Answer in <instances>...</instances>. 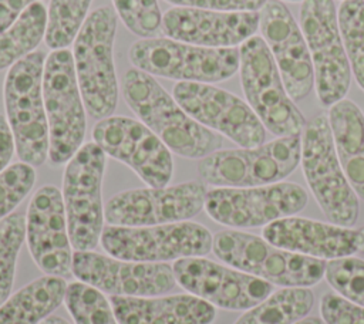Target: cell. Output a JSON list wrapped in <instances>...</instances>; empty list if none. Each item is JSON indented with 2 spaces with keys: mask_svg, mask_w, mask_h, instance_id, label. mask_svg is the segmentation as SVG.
I'll list each match as a JSON object with an SVG mask.
<instances>
[{
  "mask_svg": "<svg viewBox=\"0 0 364 324\" xmlns=\"http://www.w3.org/2000/svg\"><path fill=\"white\" fill-rule=\"evenodd\" d=\"M121 91L139 121L176 155L202 159L220 149L222 138L191 118L154 75L129 68L122 75Z\"/></svg>",
  "mask_w": 364,
  "mask_h": 324,
  "instance_id": "cell-1",
  "label": "cell"
},
{
  "mask_svg": "<svg viewBox=\"0 0 364 324\" xmlns=\"http://www.w3.org/2000/svg\"><path fill=\"white\" fill-rule=\"evenodd\" d=\"M44 51H33L13 64L3 85L6 119L21 162L43 165L48 158L50 135L43 99Z\"/></svg>",
  "mask_w": 364,
  "mask_h": 324,
  "instance_id": "cell-2",
  "label": "cell"
},
{
  "mask_svg": "<svg viewBox=\"0 0 364 324\" xmlns=\"http://www.w3.org/2000/svg\"><path fill=\"white\" fill-rule=\"evenodd\" d=\"M118 14L109 6L92 10L74 40V68L87 112L94 119L111 117L118 101L114 40Z\"/></svg>",
  "mask_w": 364,
  "mask_h": 324,
  "instance_id": "cell-3",
  "label": "cell"
},
{
  "mask_svg": "<svg viewBox=\"0 0 364 324\" xmlns=\"http://www.w3.org/2000/svg\"><path fill=\"white\" fill-rule=\"evenodd\" d=\"M212 250L225 264L282 287H311L326 273L327 261L287 252L242 230L213 236Z\"/></svg>",
  "mask_w": 364,
  "mask_h": 324,
  "instance_id": "cell-4",
  "label": "cell"
},
{
  "mask_svg": "<svg viewBox=\"0 0 364 324\" xmlns=\"http://www.w3.org/2000/svg\"><path fill=\"white\" fill-rule=\"evenodd\" d=\"M301 136H280L252 148L218 149L202 158L198 173L215 188H253L282 182L300 163Z\"/></svg>",
  "mask_w": 364,
  "mask_h": 324,
  "instance_id": "cell-5",
  "label": "cell"
},
{
  "mask_svg": "<svg viewBox=\"0 0 364 324\" xmlns=\"http://www.w3.org/2000/svg\"><path fill=\"white\" fill-rule=\"evenodd\" d=\"M300 163L306 182L326 217L340 226L358 219V196L338 161L328 115L313 117L303 129Z\"/></svg>",
  "mask_w": 364,
  "mask_h": 324,
  "instance_id": "cell-6",
  "label": "cell"
},
{
  "mask_svg": "<svg viewBox=\"0 0 364 324\" xmlns=\"http://www.w3.org/2000/svg\"><path fill=\"white\" fill-rule=\"evenodd\" d=\"M132 65L178 82H220L239 71L236 47H202L172 38H141L129 48Z\"/></svg>",
  "mask_w": 364,
  "mask_h": 324,
  "instance_id": "cell-7",
  "label": "cell"
},
{
  "mask_svg": "<svg viewBox=\"0 0 364 324\" xmlns=\"http://www.w3.org/2000/svg\"><path fill=\"white\" fill-rule=\"evenodd\" d=\"M239 72L247 104L264 128L280 136L300 135L303 114L289 97L266 41L253 36L239 48Z\"/></svg>",
  "mask_w": 364,
  "mask_h": 324,
  "instance_id": "cell-8",
  "label": "cell"
},
{
  "mask_svg": "<svg viewBox=\"0 0 364 324\" xmlns=\"http://www.w3.org/2000/svg\"><path fill=\"white\" fill-rule=\"evenodd\" d=\"M43 99L48 122L53 165L67 163L82 146L85 136V105L78 88L73 53L54 50L46 58Z\"/></svg>",
  "mask_w": 364,
  "mask_h": 324,
  "instance_id": "cell-9",
  "label": "cell"
},
{
  "mask_svg": "<svg viewBox=\"0 0 364 324\" xmlns=\"http://www.w3.org/2000/svg\"><path fill=\"white\" fill-rule=\"evenodd\" d=\"M100 244L121 260L166 263L208 254L213 236L203 225L188 220L139 227L108 225L102 229Z\"/></svg>",
  "mask_w": 364,
  "mask_h": 324,
  "instance_id": "cell-10",
  "label": "cell"
},
{
  "mask_svg": "<svg viewBox=\"0 0 364 324\" xmlns=\"http://www.w3.org/2000/svg\"><path fill=\"white\" fill-rule=\"evenodd\" d=\"M105 152L87 142L67 162L63 176V200L71 246L94 250L104 229L102 176Z\"/></svg>",
  "mask_w": 364,
  "mask_h": 324,
  "instance_id": "cell-11",
  "label": "cell"
},
{
  "mask_svg": "<svg viewBox=\"0 0 364 324\" xmlns=\"http://www.w3.org/2000/svg\"><path fill=\"white\" fill-rule=\"evenodd\" d=\"M300 28L311 57L318 101L324 107H331L344 99L351 81L334 1L303 0Z\"/></svg>",
  "mask_w": 364,
  "mask_h": 324,
  "instance_id": "cell-12",
  "label": "cell"
},
{
  "mask_svg": "<svg viewBox=\"0 0 364 324\" xmlns=\"http://www.w3.org/2000/svg\"><path fill=\"white\" fill-rule=\"evenodd\" d=\"M307 205L306 190L291 182L253 188H213L206 192L205 210L215 222L232 229L266 226L294 216Z\"/></svg>",
  "mask_w": 364,
  "mask_h": 324,
  "instance_id": "cell-13",
  "label": "cell"
},
{
  "mask_svg": "<svg viewBox=\"0 0 364 324\" xmlns=\"http://www.w3.org/2000/svg\"><path fill=\"white\" fill-rule=\"evenodd\" d=\"M206 192V185L198 180L129 189L107 202L104 216L108 225L129 227L185 222L205 207Z\"/></svg>",
  "mask_w": 364,
  "mask_h": 324,
  "instance_id": "cell-14",
  "label": "cell"
},
{
  "mask_svg": "<svg viewBox=\"0 0 364 324\" xmlns=\"http://www.w3.org/2000/svg\"><path fill=\"white\" fill-rule=\"evenodd\" d=\"M172 97L196 122L242 148L264 142V126L250 105L226 90L205 82L182 81L173 85Z\"/></svg>",
  "mask_w": 364,
  "mask_h": 324,
  "instance_id": "cell-15",
  "label": "cell"
},
{
  "mask_svg": "<svg viewBox=\"0 0 364 324\" xmlns=\"http://www.w3.org/2000/svg\"><path fill=\"white\" fill-rule=\"evenodd\" d=\"M94 142L105 155L125 163L148 186H166L173 162L169 148L141 121L107 117L92 128Z\"/></svg>",
  "mask_w": 364,
  "mask_h": 324,
  "instance_id": "cell-16",
  "label": "cell"
},
{
  "mask_svg": "<svg viewBox=\"0 0 364 324\" xmlns=\"http://www.w3.org/2000/svg\"><path fill=\"white\" fill-rule=\"evenodd\" d=\"M71 271L80 281L111 296L155 297L176 284L168 263L128 261L92 250H75Z\"/></svg>",
  "mask_w": 364,
  "mask_h": 324,
  "instance_id": "cell-17",
  "label": "cell"
},
{
  "mask_svg": "<svg viewBox=\"0 0 364 324\" xmlns=\"http://www.w3.org/2000/svg\"><path fill=\"white\" fill-rule=\"evenodd\" d=\"M172 270L183 290L223 310H249L273 291V284L205 257L175 260Z\"/></svg>",
  "mask_w": 364,
  "mask_h": 324,
  "instance_id": "cell-18",
  "label": "cell"
},
{
  "mask_svg": "<svg viewBox=\"0 0 364 324\" xmlns=\"http://www.w3.org/2000/svg\"><path fill=\"white\" fill-rule=\"evenodd\" d=\"M26 239L43 273L63 279L73 273V246L63 193L54 185H44L34 192L26 215Z\"/></svg>",
  "mask_w": 364,
  "mask_h": 324,
  "instance_id": "cell-19",
  "label": "cell"
},
{
  "mask_svg": "<svg viewBox=\"0 0 364 324\" xmlns=\"http://www.w3.org/2000/svg\"><path fill=\"white\" fill-rule=\"evenodd\" d=\"M259 28L293 101L304 99L314 85V70L306 38L280 0H267L259 11Z\"/></svg>",
  "mask_w": 364,
  "mask_h": 324,
  "instance_id": "cell-20",
  "label": "cell"
},
{
  "mask_svg": "<svg viewBox=\"0 0 364 324\" xmlns=\"http://www.w3.org/2000/svg\"><path fill=\"white\" fill-rule=\"evenodd\" d=\"M259 11H218L172 7L162 16V33L172 40L202 47H236L259 28Z\"/></svg>",
  "mask_w": 364,
  "mask_h": 324,
  "instance_id": "cell-21",
  "label": "cell"
},
{
  "mask_svg": "<svg viewBox=\"0 0 364 324\" xmlns=\"http://www.w3.org/2000/svg\"><path fill=\"white\" fill-rule=\"evenodd\" d=\"M262 237L270 244L318 260H336L358 252L357 229L287 216L266 225Z\"/></svg>",
  "mask_w": 364,
  "mask_h": 324,
  "instance_id": "cell-22",
  "label": "cell"
},
{
  "mask_svg": "<svg viewBox=\"0 0 364 324\" xmlns=\"http://www.w3.org/2000/svg\"><path fill=\"white\" fill-rule=\"evenodd\" d=\"M109 303L118 324H212L216 317L215 306L193 294L111 296Z\"/></svg>",
  "mask_w": 364,
  "mask_h": 324,
  "instance_id": "cell-23",
  "label": "cell"
},
{
  "mask_svg": "<svg viewBox=\"0 0 364 324\" xmlns=\"http://www.w3.org/2000/svg\"><path fill=\"white\" fill-rule=\"evenodd\" d=\"M328 122L344 175L355 195L364 199V115L344 98L330 107Z\"/></svg>",
  "mask_w": 364,
  "mask_h": 324,
  "instance_id": "cell-24",
  "label": "cell"
},
{
  "mask_svg": "<svg viewBox=\"0 0 364 324\" xmlns=\"http://www.w3.org/2000/svg\"><path fill=\"white\" fill-rule=\"evenodd\" d=\"M67 286L57 276L33 280L0 306V324H40L64 301Z\"/></svg>",
  "mask_w": 364,
  "mask_h": 324,
  "instance_id": "cell-25",
  "label": "cell"
},
{
  "mask_svg": "<svg viewBox=\"0 0 364 324\" xmlns=\"http://www.w3.org/2000/svg\"><path fill=\"white\" fill-rule=\"evenodd\" d=\"M314 306L309 287H283L246 310L235 324H296L307 317Z\"/></svg>",
  "mask_w": 364,
  "mask_h": 324,
  "instance_id": "cell-26",
  "label": "cell"
},
{
  "mask_svg": "<svg viewBox=\"0 0 364 324\" xmlns=\"http://www.w3.org/2000/svg\"><path fill=\"white\" fill-rule=\"evenodd\" d=\"M46 30L47 9L44 3L36 1L7 30L0 33V71L33 53L44 38Z\"/></svg>",
  "mask_w": 364,
  "mask_h": 324,
  "instance_id": "cell-27",
  "label": "cell"
},
{
  "mask_svg": "<svg viewBox=\"0 0 364 324\" xmlns=\"http://www.w3.org/2000/svg\"><path fill=\"white\" fill-rule=\"evenodd\" d=\"M92 0H51L47 10L46 44L51 50L70 45L84 24Z\"/></svg>",
  "mask_w": 364,
  "mask_h": 324,
  "instance_id": "cell-28",
  "label": "cell"
},
{
  "mask_svg": "<svg viewBox=\"0 0 364 324\" xmlns=\"http://www.w3.org/2000/svg\"><path fill=\"white\" fill-rule=\"evenodd\" d=\"M337 18L350 68L364 90V0H343Z\"/></svg>",
  "mask_w": 364,
  "mask_h": 324,
  "instance_id": "cell-29",
  "label": "cell"
},
{
  "mask_svg": "<svg viewBox=\"0 0 364 324\" xmlns=\"http://www.w3.org/2000/svg\"><path fill=\"white\" fill-rule=\"evenodd\" d=\"M64 303L75 324H118L109 300L82 281L67 286Z\"/></svg>",
  "mask_w": 364,
  "mask_h": 324,
  "instance_id": "cell-30",
  "label": "cell"
},
{
  "mask_svg": "<svg viewBox=\"0 0 364 324\" xmlns=\"http://www.w3.org/2000/svg\"><path fill=\"white\" fill-rule=\"evenodd\" d=\"M26 239V216L13 212L0 220V306L10 297L18 252Z\"/></svg>",
  "mask_w": 364,
  "mask_h": 324,
  "instance_id": "cell-31",
  "label": "cell"
},
{
  "mask_svg": "<svg viewBox=\"0 0 364 324\" xmlns=\"http://www.w3.org/2000/svg\"><path fill=\"white\" fill-rule=\"evenodd\" d=\"M324 277L327 283L348 301L364 307V260L348 256L328 260Z\"/></svg>",
  "mask_w": 364,
  "mask_h": 324,
  "instance_id": "cell-32",
  "label": "cell"
},
{
  "mask_svg": "<svg viewBox=\"0 0 364 324\" xmlns=\"http://www.w3.org/2000/svg\"><path fill=\"white\" fill-rule=\"evenodd\" d=\"M114 10L134 34L152 38L162 27V14L158 0H112Z\"/></svg>",
  "mask_w": 364,
  "mask_h": 324,
  "instance_id": "cell-33",
  "label": "cell"
},
{
  "mask_svg": "<svg viewBox=\"0 0 364 324\" xmlns=\"http://www.w3.org/2000/svg\"><path fill=\"white\" fill-rule=\"evenodd\" d=\"M36 182L34 166L16 162L0 172V220L23 202Z\"/></svg>",
  "mask_w": 364,
  "mask_h": 324,
  "instance_id": "cell-34",
  "label": "cell"
},
{
  "mask_svg": "<svg viewBox=\"0 0 364 324\" xmlns=\"http://www.w3.org/2000/svg\"><path fill=\"white\" fill-rule=\"evenodd\" d=\"M320 314L326 324H364V307L336 293L323 294Z\"/></svg>",
  "mask_w": 364,
  "mask_h": 324,
  "instance_id": "cell-35",
  "label": "cell"
},
{
  "mask_svg": "<svg viewBox=\"0 0 364 324\" xmlns=\"http://www.w3.org/2000/svg\"><path fill=\"white\" fill-rule=\"evenodd\" d=\"M178 7L218 11H259L267 0H165Z\"/></svg>",
  "mask_w": 364,
  "mask_h": 324,
  "instance_id": "cell-36",
  "label": "cell"
},
{
  "mask_svg": "<svg viewBox=\"0 0 364 324\" xmlns=\"http://www.w3.org/2000/svg\"><path fill=\"white\" fill-rule=\"evenodd\" d=\"M36 1L40 0H0V33L7 30L17 17Z\"/></svg>",
  "mask_w": 364,
  "mask_h": 324,
  "instance_id": "cell-37",
  "label": "cell"
},
{
  "mask_svg": "<svg viewBox=\"0 0 364 324\" xmlns=\"http://www.w3.org/2000/svg\"><path fill=\"white\" fill-rule=\"evenodd\" d=\"M16 145L13 134L10 131L7 119L0 115V172H3L9 166Z\"/></svg>",
  "mask_w": 364,
  "mask_h": 324,
  "instance_id": "cell-38",
  "label": "cell"
},
{
  "mask_svg": "<svg viewBox=\"0 0 364 324\" xmlns=\"http://www.w3.org/2000/svg\"><path fill=\"white\" fill-rule=\"evenodd\" d=\"M40 324H70L65 318L58 317V315H50L46 320H43Z\"/></svg>",
  "mask_w": 364,
  "mask_h": 324,
  "instance_id": "cell-39",
  "label": "cell"
},
{
  "mask_svg": "<svg viewBox=\"0 0 364 324\" xmlns=\"http://www.w3.org/2000/svg\"><path fill=\"white\" fill-rule=\"evenodd\" d=\"M357 244H358V252L364 253V226L357 229Z\"/></svg>",
  "mask_w": 364,
  "mask_h": 324,
  "instance_id": "cell-40",
  "label": "cell"
},
{
  "mask_svg": "<svg viewBox=\"0 0 364 324\" xmlns=\"http://www.w3.org/2000/svg\"><path fill=\"white\" fill-rule=\"evenodd\" d=\"M296 324H326V323L318 317H304L303 320L297 321Z\"/></svg>",
  "mask_w": 364,
  "mask_h": 324,
  "instance_id": "cell-41",
  "label": "cell"
},
{
  "mask_svg": "<svg viewBox=\"0 0 364 324\" xmlns=\"http://www.w3.org/2000/svg\"><path fill=\"white\" fill-rule=\"evenodd\" d=\"M282 1V0H280ZM284 1H303V0H284Z\"/></svg>",
  "mask_w": 364,
  "mask_h": 324,
  "instance_id": "cell-42",
  "label": "cell"
}]
</instances>
